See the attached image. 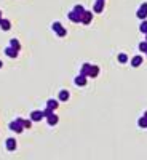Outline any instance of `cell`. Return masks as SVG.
<instances>
[{
    "label": "cell",
    "instance_id": "obj_4",
    "mask_svg": "<svg viewBox=\"0 0 147 160\" xmlns=\"http://www.w3.org/2000/svg\"><path fill=\"white\" fill-rule=\"evenodd\" d=\"M43 117H45L43 111H32L31 112V120L32 122H38V120H42Z\"/></svg>",
    "mask_w": 147,
    "mask_h": 160
},
{
    "label": "cell",
    "instance_id": "obj_25",
    "mask_svg": "<svg viewBox=\"0 0 147 160\" xmlns=\"http://www.w3.org/2000/svg\"><path fill=\"white\" fill-rule=\"evenodd\" d=\"M24 126H26V128H31V120H24Z\"/></svg>",
    "mask_w": 147,
    "mask_h": 160
},
{
    "label": "cell",
    "instance_id": "obj_12",
    "mask_svg": "<svg viewBox=\"0 0 147 160\" xmlns=\"http://www.w3.org/2000/svg\"><path fill=\"white\" fill-rule=\"evenodd\" d=\"M141 63H142V56H139V55L134 56V58L131 59V66H133V67H139Z\"/></svg>",
    "mask_w": 147,
    "mask_h": 160
},
{
    "label": "cell",
    "instance_id": "obj_16",
    "mask_svg": "<svg viewBox=\"0 0 147 160\" xmlns=\"http://www.w3.org/2000/svg\"><path fill=\"white\" fill-rule=\"evenodd\" d=\"M46 106L50 109H53V111H56V109H58V106H59V103L56 101V99H48L46 101Z\"/></svg>",
    "mask_w": 147,
    "mask_h": 160
},
{
    "label": "cell",
    "instance_id": "obj_22",
    "mask_svg": "<svg viewBox=\"0 0 147 160\" xmlns=\"http://www.w3.org/2000/svg\"><path fill=\"white\" fill-rule=\"evenodd\" d=\"M74 10H75L77 13H80V14H83V13H85V8H83L82 5H77V7L74 8Z\"/></svg>",
    "mask_w": 147,
    "mask_h": 160
},
{
    "label": "cell",
    "instance_id": "obj_8",
    "mask_svg": "<svg viewBox=\"0 0 147 160\" xmlns=\"http://www.w3.org/2000/svg\"><path fill=\"white\" fill-rule=\"evenodd\" d=\"M137 18H141V19H144V18L147 16V3H142L139 7V10H137Z\"/></svg>",
    "mask_w": 147,
    "mask_h": 160
},
{
    "label": "cell",
    "instance_id": "obj_26",
    "mask_svg": "<svg viewBox=\"0 0 147 160\" xmlns=\"http://www.w3.org/2000/svg\"><path fill=\"white\" fill-rule=\"evenodd\" d=\"M2 19H3V18H2V11H0V21H2Z\"/></svg>",
    "mask_w": 147,
    "mask_h": 160
},
{
    "label": "cell",
    "instance_id": "obj_5",
    "mask_svg": "<svg viewBox=\"0 0 147 160\" xmlns=\"http://www.w3.org/2000/svg\"><path fill=\"white\" fill-rule=\"evenodd\" d=\"M5 55L10 56V58H18V55H19V50L13 48V46H7V48H5Z\"/></svg>",
    "mask_w": 147,
    "mask_h": 160
},
{
    "label": "cell",
    "instance_id": "obj_30",
    "mask_svg": "<svg viewBox=\"0 0 147 160\" xmlns=\"http://www.w3.org/2000/svg\"><path fill=\"white\" fill-rule=\"evenodd\" d=\"M146 55H147V51H146Z\"/></svg>",
    "mask_w": 147,
    "mask_h": 160
},
{
    "label": "cell",
    "instance_id": "obj_19",
    "mask_svg": "<svg viewBox=\"0 0 147 160\" xmlns=\"http://www.w3.org/2000/svg\"><path fill=\"white\" fill-rule=\"evenodd\" d=\"M98 74H99V67H98V66H93V67H91V72H90V77H96Z\"/></svg>",
    "mask_w": 147,
    "mask_h": 160
},
{
    "label": "cell",
    "instance_id": "obj_1",
    "mask_svg": "<svg viewBox=\"0 0 147 160\" xmlns=\"http://www.w3.org/2000/svg\"><path fill=\"white\" fill-rule=\"evenodd\" d=\"M24 128H26V126H24V120L21 117L14 118L13 122L10 123V130H13V131H16V133H21Z\"/></svg>",
    "mask_w": 147,
    "mask_h": 160
},
{
    "label": "cell",
    "instance_id": "obj_31",
    "mask_svg": "<svg viewBox=\"0 0 147 160\" xmlns=\"http://www.w3.org/2000/svg\"><path fill=\"white\" fill-rule=\"evenodd\" d=\"M104 2H106V0H104Z\"/></svg>",
    "mask_w": 147,
    "mask_h": 160
},
{
    "label": "cell",
    "instance_id": "obj_2",
    "mask_svg": "<svg viewBox=\"0 0 147 160\" xmlns=\"http://www.w3.org/2000/svg\"><path fill=\"white\" fill-rule=\"evenodd\" d=\"M53 31H55L56 35H59V37H66V35H67V31H66V29L62 27V24L58 21L53 23Z\"/></svg>",
    "mask_w": 147,
    "mask_h": 160
},
{
    "label": "cell",
    "instance_id": "obj_10",
    "mask_svg": "<svg viewBox=\"0 0 147 160\" xmlns=\"http://www.w3.org/2000/svg\"><path fill=\"white\" fill-rule=\"evenodd\" d=\"M75 85L77 87H85L86 85V75H82V74L77 75L75 77Z\"/></svg>",
    "mask_w": 147,
    "mask_h": 160
},
{
    "label": "cell",
    "instance_id": "obj_7",
    "mask_svg": "<svg viewBox=\"0 0 147 160\" xmlns=\"http://www.w3.org/2000/svg\"><path fill=\"white\" fill-rule=\"evenodd\" d=\"M93 19V13L91 11H85V13L82 14V24H90Z\"/></svg>",
    "mask_w": 147,
    "mask_h": 160
},
{
    "label": "cell",
    "instance_id": "obj_11",
    "mask_svg": "<svg viewBox=\"0 0 147 160\" xmlns=\"http://www.w3.org/2000/svg\"><path fill=\"white\" fill-rule=\"evenodd\" d=\"M7 149L8 150H14V149H16V139H14V138H8L7 139Z\"/></svg>",
    "mask_w": 147,
    "mask_h": 160
},
{
    "label": "cell",
    "instance_id": "obj_13",
    "mask_svg": "<svg viewBox=\"0 0 147 160\" xmlns=\"http://www.w3.org/2000/svg\"><path fill=\"white\" fill-rule=\"evenodd\" d=\"M104 10V0H98L94 3V13H101Z\"/></svg>",
    "mask_w": 147,
    "mask_h": 160
},
{
    "label": "cell",
    "instance_id": "obj_23",
    "mask_svg": "<svg viewBox=\"0 0 147 160\" xmlns=\"http://www.w3.org/2000/svg\"><path fill=\"white\" fill-rule=\"evenodd\" d=\"M139 50L141 51H147V42H141L139 43Z\"/></svg>",
    "mask_w": 147,
    "mask_h": 160
},
{
    "label": "cell",
    "instance_id": "obj_6",
    "mask_svg": "<svg viewBox=\"0 0 147 160\" xmlns=\"http://www.w3.org/2000/svg\"><path fill=\"white\" fill-rule=\"evenodd\" d=\"M91 67H93V64H90V63H85L82 66V69H80V74L82 75H86V77H90V72H91Z\"/></svg>",
    "mask_w": 147,
    "mask_h": 160
},
{
    "label": "cell",
    "instance_id": "obj_18",
    "mask_svg": "<svg viewBox=\"0 0 147 160\" xmlns=\"http://www.w3.org/2000/svg\"><path fill=\"white\" fill-rule=\"evenodd\" d=\"M10 46H13V48H16V50H19V51H21V43L18 42L16 38H13V40L10 42Z\"/></svg>",
    "mask_w": 147,
    "mask_h": 160
},
{
    "label": "cell",
    "instance_id": "obj_27",
    "mask_svg": "<svg viewBox=\"0 0 147 160\" xmlns=\"http://www.w3.org/2000/svg\"><path fill=\"white\" fill-rule=\"evenodd\" d=\"M144 117H146V118H147V111H146V112H144Z\"/></svg>",
    "mask_w": 147,
    "mask_h": 160
},
{
    "label": "cell",
    "instance_id": "obj_28",
    "mask_svg": "<svg viewBox=\"0 0 147 160\" xmlns=\"http://www.w3.org/2000/svg\"><path fill=\"white\" fill-rule=\"evenodd\" d=\"M146 42H147V34H146Z\"/></svg>",
    "mask_w": 147,
    "mask_h": 160
},
{
    "label": "cell",
    "instance_id": "obj_20",
    "mask_svg": "<svg viewBox=\"0 0 147 160\" xmlns=\"http://www.w3.org/2000/svg\"><path fill=\"white\" fill-rule=\"evenodd\" d=\"M139 31L142 32V34H147V21H142L139 26Z\"/></svg>",
    "mask_w": 147,
    "mask_h": 160
},
{
    "label": "cell",
    "instance_id": "obj_24",
    "mask_svg": "<svg viewBox=\"0 0 147 160\" xmlns=\"http://www.w3.org/2000/svg\"><path fill=\"white\" fill-rule=\"evenodd\" d=\"M43 114H45V117H48V115H51L53 114V109H50L46 106V107H45V111H43Z\"/></svg>",
    "mask_w": 147,
    "mask_h": 160
},
{
    "label": "cell",
    "instance_id": "obj_15",
    "mask_svg": "<svg viewBox=\"0 0 147 160\" xmlns=\"http://www.w3.org/2000/svg\"><path fill=\"white\" fill-rule=\"evenodd\" d=\"M69 96H70V94H69V91L67 90H61L59 91V101H67L69 99Z\"/></svg>",
    "mask_w": 147,
    "mask_h": 160
},
{
    "label": "cell",
    "instance_id": "obj_14",
    "mask_svg": "<svg viewBox=\"0 0 147 160\" xmlns=\"http://www.w3.org/2000/svg\"><path fill=\"white\" fill-rule=\"evenodd\" d=\"M0 27H2V31H10L11 23L8 21V19H2V21H0Z\"/></svg>",
    "mask_w": 147,
    "mask_h": 160
},
{
    "label": "cell",
    "instance_id": "obj_3",
    "mask_svg": "<svg viewBox=\"0 0 147 160\" xmlns=\"http://www.w3.org/2000/svg\"><path fill=\"white\" fill-rule=\"evenodd\" d=\"M67 18L70 19L72 23H82V14H80V13H77L75 10H72L70 13L67 14Z\"/></svg>",
    "mask_w": 147,
    "mask_h": 160
},
{
    "label": "cell",
    "instance_id": "obj_21",
    "mask_svg": "<svg viewBox=\"0 0 147 160\" xmlns=\"http://www.w3.org/2000/svg\"><path fill=\"white\" fill-rule=\"evenodd\" d=\"M118 61H120V63H126V61H128V56L126 55H125V53H120V55H118Z\"/></svg>",
    "mask_w": 147,
    "mask_h": 160
},
{
    "label": "cell",
    "instance_id": "obj_9",
    "mask_svg": "<svg viewBox=\"0 0 147 160\" xmlns=\"http://www.w3.org/2000/svg\"><path fill=\"white\" fill-rule=\"evenodd\" d=\"M46 122H48V125H51V126H55V125H56V123H58V122H59V117H58V115H56V114H55V112H53V114H51V115H48V117H46Z\"/></svg>",
    "mask_w": 147,
    "mask_h": 160
},
{
    "label": "cell",
    "instance_id": "obj_17",
    "mask_svg": "<svg viewBox=\"0 0 147 160\" xmlns=\"http://www.w3.org/2000/svg\"><path fill=\"white\" fill-rule=\"evenodd\" d=\"M137 125H139L141 128H147V118L146 117H141L139 120H137Z\"/></svg>",
    "mask_w": 147,
    "mask_h": 160
},
{
    "label": "cell",
    "instance_id": "obj_29",
    "mask_svg": "<svg viewBox=\"0 0 147 160\" xmlns=\"http://www.w3.org/2000/svg\"><path fill=\"white\" fill-rule=\"evenodd\" d=\"M0 67H2V61H0Z\"/></svg>",
    "mask_w": 147,
    "mask_h": 160
}]
</instances>
